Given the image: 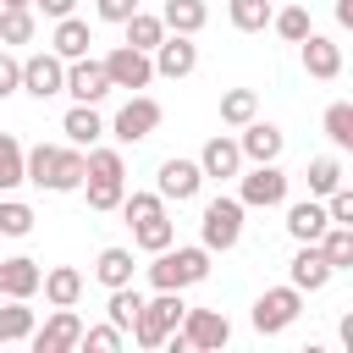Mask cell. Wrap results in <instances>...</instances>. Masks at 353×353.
I'll use <instances>...</instances> for the list:
<instances>
[{
    "label": "cell",
    "instance_id": "cell-3",
    "mask_svg": "<svg viewBox=\"0 0 353 353\" xmlns=\"http://www.w3.org/2000/svg\"><path fill=\"white\" fill-rule=\"evenodd\" d=\"M243 199H226V193H215L210 204H204V215H199V243L210 248V254H226V248H237V237H243Z\"/></svg>",
    "mask_w": 353,
    "mask_h": 353
},
{
    "label": "cell",
    "instance_id": "cell-16",
    "mask_svg": "<svg viewBox=\"0 0 353 353\" xmlns=\"http://www.w3.org/2000/svg\"><path fill=\"white\" fill-rule=\"evenodd\" d=\"M199 171H204V176H215V182L237 176V171H243V149H237V138L215 132V138H210V143L199 149Z\"/></svg>",
    "mask_w": 353,
    "mask_h": 353
},
{
    "label": "cell",
    "instance_id": "cell-41",
    "mask_svg": "<svg viewBox=\"0 0 353 353\" xmlns=\"http://www.w3.org/2000/svg\"><path fill=\"white\" fill-rule=\"evenodd\" d=\"M88 176H127V160H121V149H105V143H94V149H88Z\"/></svg>",
    "mask_w": 353,
    "mask_h": 353
},
{
    "label": "cell",
    "instance_id": "cell-29",
    "mask_svg": "<svg viewBox=\"0 0 353 353\" xmlns=\"http://www.w3.org/2000/svg\"><path fill=\"white\" fill-rule=\"evenodd\" d=\"M270 0H226V17H232V28L237 33H265L270 28Z\"/></svg>",
    "mask_w": 353,
    "mask_h": 353
},
{
    "label": "cell",
    "instance_id": "cell-37",
    "mask_svg": "<svg viewBox=\"0 0 353 353\" xmlns=\"http://www.w3.org/2000/svg\"><path fill=\"white\" fill-rule=\"evenodd\" d=\"M28 232H33V204L0 193V237H28Z\"/></svg>",
    "mask_w": 353,
    "mask_h": 353
},
{
    "label": "cell",
    "instance_id": "cell-10",
    "mask_svg": "<svg viewBox=\"0 0 353 353\" xmlns=\"http://www.w3.org/2000/svg\"><path fill=\"white\" fill-rule=\"evenodd\" d=\"M61 94H72V105H99V99L110 94L105 61H88V55L66 61V83H61Z\"/></svg>",
    "mask_w": 353,
    "mask_h": 353
},
{
    "label": "cell",
    "instance_id": "cell-11",
    "mask_svg": "<svg viewBox=\"0 0 353 353\" xmlns=\"http://www.w3.org/2000/svg\"><path fill=\"white\" fill-rule=\"evenodd\" d=\"M149 61H154V77H188L193 66H199V44H193V33H165L154 50H149Z\"/></svg>",
    "mask_w": 353,
    "mask_h": 353
},
{
    "label": "cell",
    "instance_id": "cell-6",
    "mask_svg": "<svg viewBox=\"0 0 353 353\" xmlns=\"http://www.w3.org/2000/svg\"><path fill=\"white\" fill-rule=\"evenodd\" d=\"M160 116H165V110H160V99H149V94H132V99H127V105L110 116V127H105V132H110L116 143H143V138L160 127Z\"/></svg>",
    "mask_w": 353,
    "mask_h": 353
},
{
    "label": "cell",
    "instance_id": "cell-23",
    "mask_svg": "<svg viewBox=\"0 0 353 353\" xmlns=\"http://www.w3.org/2000/svg\"><path fill=\"white\" fill-rule=\"evenodd\" d=\"M88 44H94V28H88L83 17H61V22H55V33H50V50H55L61 61L88 55Z\"/></svg>",
    "mask_w": 353,
    "mask_h": 353
},
{
    "label": "cell",
    "instance_id": "cell-28",
    "mask_svg": "<svg viewBox=\"0 0 353 353\" xmlns=\"http://www.w3.org/2000/svg\"><path fill=\"white\" fill-rule=\"evenodd\" d=\"M39 33L33 6H0V44H28Z\"/></svg>",
    "mask_w": 353,
    "mask_h": 353
},
{
    "label": "cell",
    "instance_id": "cell-40",
    "mask_svg": "<svg viewBox=\"0 0 353 353\" xmlns=\"http://www.w3.org/2000/svg\"><path fill=\"white\" fill-rule=\"evenodd\" d=\"M22 188V143L11 132H0V193Z\"/></svg>",
    "mask_w": 353,
    "mask_h": 353
},
{
    "label": "cell",
    "instance_id": "cell-30",
    "mask_svg": "<svg viewBox=\"0 0 353 353\" xmlns=\"http://www.w3.org/2000/svg\"><path fill=\"white\" fill-rule=\"evenodd\" d=\"M33 309H28V298H6V309H0V342H28L33 336Z\"/></svg>",
    "mask_w": 353,
    "mask_h": 353
},
{
    "label": "cell",
    "instance_id": "cell-14",
    "mask_svg": "<svg viewBox=\"0 0 353 353\" xmlns=\"http://www.w3.org/2000/svg\"><path fill=\"white\" fill-rule=\"evenodd\" d=\"M298 44H303V72H309L314 83L342 77V44H336V39H325V33H303Z\"/></svg>",
    "mask_w": 353,
    "mask_h": 353
},
{
    "label": "cell",
    "instance_id": "cell-39",
    "mask_svg": "<svg viewBox=\"0 0 353 353\" xmlns=\"http://www.w3.org/2000/svg\"><path fill=\"white\" fill-rule=\"evenodd\" d=\"M325 138H331L336 149H353V105H347V99L325 105Z\"/></svg>",
    "mask_w": 353,
    "mask_h": 353
},
{
    "label": "cell",
    "instance_id": "cell-5",
    "mask_svg": "<svg viewBox=\"0 0 353 353\" xmlns=\"http://www.w3.org/2000/svg\"><path fill=\"white\" fill-rule=\"evenodd\" d=\"M298 314H303V292L287 281V287H265V292L254 298V314H248V320H254L259 336H276V331H287Z\"/></svg>",
    "mask_w": 353,
    "mask_h": 353
},
{
    "label": "cell",
    "instance_id": "cell-34",
    "mask_svg": "<svg viewBox=\"0 0 353 353\" xmlns=\"http://www.w3.org/2000/svg\"><path fill=\"white\" fill-rule=\"evenodd\" d=\"M121 28H127V44H132V50H154V44L165 39V22H160V17H149V11H132Z\"/></svg>",
    "mask_w": 353,
    "mask_h": 353
},
{
    "label": "cell",
    "instance_id": "cell-33",
    "mask_svg": "<svg viewBox=\"0 0 353 353\" xmlns=\"http://www.w3.org/2000/svg\"><path fill=\"white\" fill-rule=\"evenodd\" d=\"M259 116V94L254 88H226L221 94V121L226 127H243V121H254Z\"/></svg>",
    "mask_w": 353,
    "mask_h": 353
},
{
    "label": "cell",
    "instance_id": "cell-48",
    "mask_svg": "<svg viewBox=\"0 0 353 353\" xmlns=\"http://www.w3.org/2000/svg\"><path fill=\"white\" fill-rule=\"evenodd\" d=\"M0 6H33V0H0Z\"/></svg>",
    "mask_w": 353,
    "mask_h": 353
},
{
    "label": "cell",
    "instance_id": "cell-8",
    "mask_svg": "<svg viewBox=\"0 0 353 353\" xmlns=\"http://www.w3.org/2000/svg\"><path fill=\"white\" fill-rule=\"evenodd\" d=\"M199 188H204L199 160H182V154L160 160V171H154V193H160L165 204H188V199H199Z\"/></svg>",
    "mask_w": 353,
    "mask_h": 353
},
{
    "label": "cell",
    "instance_id": "cell-18",
    "mask_svg": "<svg viewBox=\"0 0 353 353\" xmlns=\"http://www.w3.org/2000/svg\"><path fill=\"white\" fill-rule=\"evenodd\" d=\"M281 143H287L281 127H270V121H259V116L243 121V138H237L243 160H254V165H259V160H281Z\"/></svg>",
    "mask_w": 353,
    "mask_h": 353
},
{
    "label": "cell",
    "instance_id": "cell-13",
    "mask_svg": "<svg viewBox=\"0 0 353 353\" xmlns=\"http://www.w3.org/2000/svg\"><path fill=\"white\" fill-rule=\"evenodd\" d=\"M77 336H83V320H77V309H55L44 325H33L28 347H33V353H72V347H77Z\"/></svg>",
    "mask_w": 353,
    "mask_h": 353
},
{
    "label": "cell",
    "instance_id": "cell-35",
    "mask_svg": "<svg viewBox=\"0 0 353 353\" xmlns=\"http://www.w3.org/2000/svg\"><path fill=\"white\" fill-rule=\"evenodd\" d=\"M83 188H88V210H116L121 204V193H127V176H83Z\"/></svg>",
    "mask_w": 353,
    "mask_h": 353
},
{
    "label": "cell",
    "instance_id": "cell-7",
    "mask_svg": "<svg viewBox=\"0 0 353 353\" xmlns=\"http://www.w3.org/2000/svg\"><path fill=\"white\" fill-rule=\"evenodd\" d=\"M176 336H182L188 347H199V353H215V347L232 342V320H226L221 309H182Z\"/></svg>",
    "mask_w": 353,
    "mask_h": 353
},
{
    "label": "cell",
    "instance_id": "cell-26",
    "mask_svg": "<svg viewBox=\"0 0 353 353\" xmlns=\"http://www.w3.org/2000/svg\"><path fill=\"white\" fill-rule=\"evenodd\" d=\"M160 22H165V33H199L210 22V6L204 0H165Z\"/></svg>",
    "mask_w": 353,
    "mask_h": 353
},
{
    "label": "cell",
    "instance_id": "cell-25",
    "mask_svg": "<svg viewBox=\"0 0 353 353\" xmlns=\"http://www.w3.org/2000/svg\"><path fill=\"white\" fill-rule=\"evenodd\" d=\"M94 281H99L105 292H110V287H127V281H132V248H99Z\"/></svg>",
    "mask_w": 353,
    "mask_h": 353
},
{
    "label": "cell",
    "instance_id": "cell-44",
    "mask_svg": "<svg viewBox=\"0 0 353 353\" xmlns=\"http://www.w3.org/2000/svg\"><path fill=\"white\" fill-rule=\"evenodd\" d=\"M11 94H22V61L11 50H0V99H11Z\"/></svg>",
    "mask_w": 353,
    "mask_h": 353
},
{
    "label": "cell",
    "instance_id": "cell-32",
    "mask_svg": "<svg viewBox=\"0 0 353 353\" xmlns=\"http://www.w3.org/2000/svg\"><path fill=\"white\" fill-rule=\"evenodd\" d=\"M138 309H143V292H138L132 281H127V287H110V303H105V314H110V325H116V331H132Z\"/></svg>",
    "mask_w": 353,
    "mask_h": 353
},
{
    "label": "cell",
    "instance_id": "cell-45",
    "mask_svg": "<svg viewBox=\"0 0 353 353\" xmlns=\"http://www.w3.org/2000/svg\"><path fill=\"white\" fill-rule=\"evenodd\" d=\"M132 11H138V0H94V17H99V22H116V28H121Z\"/></svg>",
    "mask_w": 353,
    "mask_h": 353
},
{
    "label": "cell",
    "instance_id": "cell-47",
    "mask_svg": "<svg viewBox=\"0 0 353 353\" xmlns=\"http://www.w3.org/2000/svg\"><path fill=\"white\" fill-rule=\"evenodd\" d=\"M336 22H342V28H353V0H336Z\"/></svg>",
    "mask_w": 353,
    "mask_h": 353
},
{
    "label": "cell",
    "instance_id": "cell-27",
    "mask_svg": "<svg viewBox=\"0 0 353 353\" xmlns=\"http://www.w3.org/2000/svg\"><path fill=\"white\" fill-rule=\"evenodd\" d=\"M314 243H320V254H325L331 270H353V226H336V221H331Z\"/></svg>",
    "mask_w": 353,
    "mask_h": 353
},
{
    "label": "cell",
    "instance_id": "cell-43",
    "mask_svg": "<svg viewBox=\"0 0 353 353\" xmlns=\"http://www.w3.org/2000/svg\"><path fill=\"white\" fill-rule=\"evenodd\" d=\"M127 342V331H116V325H83V336H77V347H94V353H116Z\"/></svg>",
    "mask_w": 353,
    "mask_h": 353
},
{
    "label": "cell",
    "instance_id": "cell-19",
    "mask_svg": "<svg viewBox=\"0 0 353 353\" xmlns=\"http://www.w3.org/2000/svg\"><path fill=\"white\" fill-rule=\"evenodd\" d=\"M325 226H331V221H325V199H298V204H287V237H292V243H314Z\"/></svg>",
    "mask_w": 353,
    "mask_h": 353
},
{
    "label": "cell",
    "instance_id": "cell-38",
    "mask_svg": "<svg viewBox=\"0 0 353 353\" xmlns=\"http://www.w3.org/2000/svg\"><path fill=\"white\" fill-rule=\"evenodd\" d=\"M270 28H276L287 44H298L303 33H314V28H309V6H281V11H270Z\"/></svg>",
    "mask_w": 353,
    "mask_h": 353
},
{
    "label": "cell",
    "instance_id": "cell-31",
    "mask_svg": "<svg viewBox=\"0 0 353 353\" xmlns=\"http://www.w3.org/2000/svg\"><path fill=\"white\" fill-rule=\"evenodd\" d=\"M83 176H88V149L66 143V149H61V165H55V193H77Z\"/></svg>",
    "mask_w": 353,
    "mask_h": 353
},
{
    "label": "cell",
    "instance_id": "cell-17",
    "mask_svg": "<svg viewBox=\"0 0 353 353\" xmlns=\"http://www.w3.org/2000/svg\"><path fill=\"white\" fill-rule=\"evenodd\" d=\"M39 281H44L39 259H28V254L0 259V298H33V292H39Z\"/></svg>",
    "mask_w": 353,
    "mask_h": 353
},
{
    "label": "cell",
    "instance_id": "cell-24",
    "mask_svg": "<svg viewBox=\"0 0 353 353\" xmlns=\"http://www.w3.org/2000/svg\"><path fill=\"white\" fill-rule=\"evenodd\" d=\"M132 243L143 248V254H160V248H171L176 243V221L160 210V215H143V221H132Z\"/></svg>",
    "mask_w": 353,
    "mask_h": 353
},
{
    "label": "cell",
    "instance_id": "cell-15",
    "mask_svg": "<svg viewBox=\"0 0 353 353\" xmlns=\"http://www.w3.org/2000/svg\"><path fill=\"white\" fill-rule=\"evenodd\" d=\"M331 276H336V270L325 265L320 243H298V254H292V265H287V281H292L298 292H320Z\"/></svg>",
    "mask_w": 353,
    "mask_h": 353
},
{
    "label": "cell",
    "instance_id": "cell-2",
    "mask_svg": "<svg viewBox=\"0 0 353 353\" xmlns=\"http://www.w3.org/2000/svg\"><path fill=\"white\" fill-rule=\"evenodd\" d=\"M182 292H165V287H154V298H143V309H138V320H132V342L138 347H165V336L176 331V320H182Z\"/></svg>",
    "mask_w": 353,
    "mask_h": 353
},
{
    "label": "cell",
    "instance_id": "cell-4",
    "mask_svg": "<svg viewBox=\"0 0 353 353\" xmlns=\"http://www.w3.org/2000/svg\"><path fill=\"white\" fill-rule=\"evenodd\" d=\"M243 182H237V199H243V210H276V204H287V171L276 165V160H259V165H248V171H237Z\"/></svg>",
    "mask_w": 353,
    "mask_h": 353
},
{
    "label": "cell",
    "instance_id": "cell-12",
    "mask_svg": "<svg viewBox=\"0 0 353 353\" xmlns=\"http://www.w3.org/2000/svg\"><path fill=\"white\" fill-rule=\"evenodd\" d=\"M61 83H66V61H61L55 50H33V55L22 61V94L50 99V94H61Z\"/></svg>",
    "mask_w": 353,
    "mask_h": 353
},
{
    "label": "cell",
    "instance_id": "cell-1",
    "mask_svg": "<svg viewBox=\"0 0 353 353\" xmlns=\"http://www.w3.org/2000/svg\"><path fill=\"white\" fill-rule=\"evenodd\" d=\"M210 276V248L204 243H171V248H160L154 254V265H149V281L154 287H165V292H188V287H199Z\"/></svg>",
    "mask_w": 353,
    "mask_h": 353
},
{
    "label": "cell",
    "instance_id": "cell-46",
    "mask_svg": "<svg viewBox=\"0 0 353 353\" xmlns=\"http://www.w3.org/2000/svg\"><path fill=\"white\" fill-rule=\"evenodd\" d=\"M33 11H44L50 22H61V17H72V11H77V0H33Z\"/></svg>",
    "mask_w": 353,
    "mask_h": 353
},
{
    "label": "cell",
    "instance_id": "cell-42",
    "mask_svg": "<svg viewBox=\"0 0 353 353\" xmlns=\"http://www.w3.org/2000/svg\"><path fill=\"white\" fill-rule=\"evenodd\" d=\"M116 210H121V215H127V226H132V221H143V215H160V210H165V199H160V193H121V204H116Z\"/></svg>",
    "mask_w": 353,
    "mask_h": 353
},
{
    "label": "cell",
    "instance_id": "cell-22",
    "mask_svg": "<svg viewBox=\"0 0 353 353\" xmlns=\"http://www.w3.org/2000/svg\"><path fill=\"white\" fill-rule=\"evenodd\" d=\"M55 165H61V143H33V149H22V182H33V188H44V193H55Z\"/></svg>",
    "mask_w": 353,
    "mask_h": 353
},
{
    "label": "cell",
    "instance_id": "cell-36",
    "mask_svg": "<svg viewBox=\"0 0 353 353\" xmlns=\"http://www.w3.org/2000/svg\"><path fill=\"white\" fill-rule=\"evenodd\" d=\"M331 188H342V160H336V154H314V160H309V193L325 199Z\"/></svg>",
    "mask_w": 353,
    "mask_h": 353
},
{
    "label": "cell",
    "instance_id": "cell-20",
    "mask_svg": "<svg viewBox=\"0 0 353 353\" xmlns=\"http://www.w3.org/2000/svg\"><path fill=\"white\" fill-rule=\"evenodd\" d=\"M39 292H44V303H50V309H77V298H83V270L55 265V270H44Z\"/></svg>",
    "mask_w": 353,
    "mask_h": 353
},
{
    "label": "cell",
    "instance_id": "cell-21",
    "mask_svg": "<svg viewBox=\"0 0 353 353\" xmlns=\"http://www.w3.org/2000/svg\"><path fill=\"white\" fill-rule=\"evenodd\" d=\"M61 132H66V143H77V149H94V143L105 138V116H99L94 105H72V110L61 116Z\"/></svg>",
    "mask_w": 353,
    "mask_h": 353
},
{
    "label": "cell",
    "instance_id": "cell-9",
    "mask_svg": "<svg viewBox=\"0 0 353 353\" xmlns=\"http://www.w3.org/2000/svg\"><path fill=\"white\" fill-rule=\"evenodd\" d=\"M105 77H110V88H149L154 83V61H149V50H132V44H116L110 55H105Z\"/></svg>",
    "mask_w": 353,
    "mask_h": 353
}]
</instances>
